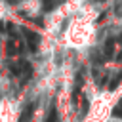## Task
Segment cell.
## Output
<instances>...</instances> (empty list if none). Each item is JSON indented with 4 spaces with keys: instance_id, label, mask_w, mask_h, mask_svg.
Instances as JSON below:
<instances>
[{
    "instance_id": "8992f818",
    "label": "cell",
    "mask_w": 122,
    "mask_h": 122,
    "mask_svg": "<svg viewBox=\"0 0 122 122\" xmlns=\"http://www.w3.org/2000/svg\"><path fill=\"white\" fill-rule=\"evenodd\" d=\"M46 122H59V118H57V111H55V107H51V109H50V112H48V118H46Z\"/></svg>"
},
{
    "instance_id": "277c9868",
    "label": "cell",
    "mask_w": 122,
    "mask_h": 122,
    "mask_svg": "<svg viewBox=\"0 0 122 122\" xmlns=\"http://www.w3.org/2000/svg\"><path fill=\"white\" fill-rule=\"evenodd\" d=\"M19 50H21V48H17V44L11 40V42H8V44H6V50H4V51H6V55H8V57H11V55H15Z\"/></svg>"
},
{
    "instance_id": "ba28073f",
    "label": "cell",
    "mask_w": 122,
    "mask_h": 122,
    "mask_svg": "<svg viewBox=\"0 0 122 122\" xmlns=\"http://www.w3.org/2000/svg\"><path fill=\"white\" fill-rule=\"evenodd\" d=\"M53 6H55V4H53V0H44V10H46V11L53 10Z\"/></svg>"
},
{
    "instance_id": "52a82bcc",
    "label": "cell",
    "mask_w": 122,
    "mask_h": 122,
    "mask_svg": "<svg viewBox=\"0 0 122 122\" xmlns=\"http://www.w3.org/2000/svg\"><path fill=\"white\" fill-rule=\"evenodd\" d=\"M120 82H122V71L118 72V76H116V78H112V80L109 82V90H114V88H116Z\"/></svg>"
},
{
    "instance_id": "9c48e42d",
    "label": "cell",
    "mask_w": 122,
    "mask_h": 122,
    "mask_svg": "<svg viewBox=\"0 0 122 122\" xmlns=\"http://www.w3.org/2000/svg\"><path fill=\"white\" fill-rule=\"evenodd\" d=\"M112 114H114V116H120V118H122V107H116V109L112 111Z\"/></svg>"
},
{
    "instance_id": "4fadbf2b",
    "label": "cell",
    "mask_w": 122,
    "mask_h": 122,
    "mask_svg": "<svg viewBox=\"0 0 122 122\" xmlns=\"http://www.w3.org/2000/svg\"><path fill=\"white\" fill-rule=\"evenodd\" d=\"M118 107H122V99H120V103H118Z\"/></svg>"
},
{
    "instance_id": "6da1fadb",
    "label": "cell",
    "mask_w": 122,
    "mask_h": 122,
    "mask_svg": "<svg viewBox=\"0 0 122 122\" xmlns=\"http://www.w3.org/2000/svg\"><path fill=\"white\" fill-rule=\"evenodd\" d=\"M10 69H11V72H13L15 76H21V82H27V80L30 78V74H32V67H30V63H29V61L13 63Z\"/></svg>"
},
{
    "instance_id": "30bf717a",
    "label": "cell",
    "mask_w": 122,
    "mask_h": 122,
    "mask_svg": "<svg viewBox=\"0 0 122 122\" xmlns=\"http://www.w3.org/2000/svg\"><path fill=\"white\" fill-rule=\"evenodd\" d=\"M8 29H10V34H11V36H15V27H13L11 23H8Z\"/></svg>"
},
{
    "instance_id": "5b68a950",
    "label": "cell",
    "mask_w": 122,
    "mask_h": 122,
    "mask_svg": "<svg viewBox=\"0 0 122 122\" xmlns=\"http://www.w3.org/2000/svg\"><path fill=\"white\" fill-rule=\"evenodd\" d=\"M112 51H114V40L109 38V40L105 42V57L111 59V57H112Z\"/></svg>"
},
{
    "instance_id": "7a4b0ae2",
    "label": "cell",
    "mask_w": 122,
    "mask_h": 122,
    "mask_svg": "<svg viewBox=\"0 0 122 122\" xmlns=\"http://www.w3.org/2000/svg\"><path fill=\"white\" fill-rule=\"evenodd\" d=\"M23 34H25V38H27L29 50H30V51H36V50H38V44H40V34L34 32V30H25Z\"/></svg>"
},
{
    "instance_id": "3957f363",
    "label": "cell",
    "mask_w": 122,
    "mask_h": 122,
    "mask_svg": "<svg viewBox=\"0 0 122 122\" xmlns=\"http://www.w3.org/2000/svg\"><path fill=\"white\" fill-rule=\"evenodd\" d=\"M32 112H34V103H29V105L23 109V112H21V116H19V122H30Z\"/></svg>"
},
{
    "instance_id": "7c38bea8",
    "label": "cell",
    "mask_w": 122,
    "mask_h": 122,
    "mask_svg": "<svg viewBox=\"0 0 122 122\" xmlns=\"http://www.w3.org/2000/svg\"><path fill=\"white\" fill-rule=\"evenodd\" d=\"M2 27H4V25H2V23H0V32H2Z\"/></svg>"
},
{
    "instance_id": "8fae6325",
    "label": "cell",
    "mask_w": 122,
    "mask_h": 122,
    "mask_svg": "<svg viewBox=\"0 0 122 122\" xmlns=\"http://www.w3.org/2000/svg\"><path fill=\"white\" fill-rule=\"evenodd\" d=\"M8 2H10V4H15V2H17V0H8Z\"/></svg>"
},
{
    "instance_id": "5bb4252c",
    "label": "cell",
    "mask_w": 122,
    "mask_h": 122,
    "mask_svg": "<svg viewBox=\"0 0 122 122\" xmlns=\"http://www.w3.org/2000/svg\"><path fill=\"white\" fill-rule=\"evenodd\" d=\"M120 61H122V53H120Z\"/></svg>"
}]
</instances>
